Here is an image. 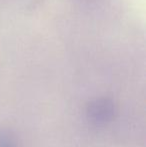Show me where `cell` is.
<instances>
[{"label":"cell","instance_id":"6da1fadb","mask_svg":"<svg viewBox=\"0 0 146 147\" xmlns=\"http://www.w3.org/2000/svg\"><path fill=\"white\" fill-rule=\"evenodd\" d=\"M116 105L109 97H97L89 101L86 106V116L95 125H105L114 120Z\"/></svg>","mask_w":146,"mask_h":147},{"label":"cell","instance_id":"7a4b0ae2","mask_svg":"<svg viewBox=\"0 0 146 147\" xmlns=\"http://www.w3.org/2000/svg\"><path fill=\"white\" fill-rule=\"evenodd\" d=\"M0 147H18L14 134L5 128H0Z\"/></svg>","mask_w":146,"mask_h":147}]
</instances>
